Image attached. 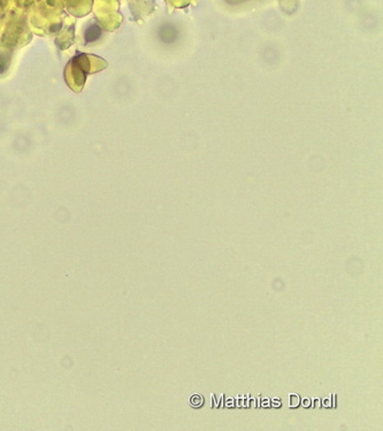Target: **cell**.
I'll return each mask as SVG.
<instances>
[{"mask_svg":"<svg viewBox=\"0 0 383 431\" xmlns=\"http://www.w3.org/2000/svg\"><path fill=\"white\" fill-rule=\"evenodd\" d=\"M203 397L198 393L191 396L190 404L193 405V407H200L203 405Z\"/></svg>","mask_w":383,"mask_h":431,"instance_id":"6da1fadb","label":"cell"},{"mask_svg":"<svg viewBox=\"0 0 383 431\" xmlns=\"http://www.w3.org/2000/svg\"><path fill=\"white\" fill-rule=\"evenodd\" d=\"M303 406L304 407H309V406H310L311 405V400L309 398L307 399H304L303 400Z\"/></svg>","mask_w":383,"mask_h":431,"instance_id":"277c9868","label":"cell"},{"mask_svg":"<svg viewBox=\"0 0 383 431\" xmlns=\"http://www.w3.org/2000/svg\"><path fill=\"white\" fill-rule=\"evenodd\" d=\"M273 406L274 407H280L281 406L280 400H277V399H273Z\"/></svg>","mask_w":383,"mask_h":431,"instance_id":"5b68a950","label":"cell"},{"mask_svg":"<svg viewBox=\"0 0 383 431\" xmlns=\"http://www.w3.org/2000/svg\"><path fill=\"white\" fill-rule=\"evenodd\" d=\"M263 407H267V406H270V400H267V399H265L263 402Z\"/></svg>","mask_w":383,"mask_h":431,"instance_id":"8992f818","label":"cell"},{"mask_svg":"<svg viewBox=\"0 0 383 431\" xmlns=\"http://www.w3.org/2000/svg\"><path fill=\"white\" fill-rule=\"evenodd\" d=\"M251 406H252V407H256V402H254V399L251 400Z\"/></svg>","mask_w":383,"mask_h":431,"instance_id":"52a82bcc","label":"cell"},{"mask_svg":"<svg viewBox=\"0 0 383 431\" xmlns=\"http://www.w3.org/2000/svg\"><path fill=\"white\" fill-rule=\"evenodd\" d=\"M300 396L295 395V393H291V395H289L290 407H297V406L300 405Z\"/></svg>","mask_w":383,"mask_h":431,"instance_id":"7a4b0ae2","label":"cell"},{"mask_svg":"<svg viewBox=\"0 0 383 431\" xmlns=\"http://www.w3.org/2000/svg\"><path fill=\"white\" fill-rule=\"evenodd\" d=\"M320 406H321V400H320L319 398L314 399V400H313V407L320 408Z\"/></svg>","mask_w":383,"mask_h":431,"instance_id":"3957f363","label":"cell"}]
</instances>
